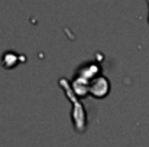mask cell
Segmentation results:
<instances>
[{
  "label": "cell",
  "instance_id": "3",
  "mask_svg": "<svg viewBox=\"0 0 149 147\" xmlns=\"http://www.w3.org/2000/svg\"><path fill=\"white\" fill-rule=\"evenodd\" d=\"M99 72H100V66L96 62H87L86 65H83V66L78 68L77 77L84 78V79H87V81L91 82L96 77H99Z\"/></svg>",
  "mask_w": 149,
  "mask_h": 147
},
{
  "label": "cell",
  "instance_id": "4",
  "mask_svg": "<svg viewBox=\"0 0 149 147\" xmlns=\"http://www.w3.org/2000/svg\"><path fill=\"white\" fill-rule=\"evenodd\" d=\"M71 87H72V91L75 92L77 97H83V95H87L90 92V81H87L84 78H80L77 75L72 79Z\"/></svg>",
  "mask_w": 149,
  "mask_h": 147
},
{
  "label": "cell",
  "instance_id": "1",
  "mask_svg": "<svg viewBox=\"0 0 149 147\" xmlns=\"http://www.w3.org/2000/svg\"><path fill=\"white\" fill-rule=\"evenodd\" d=\"M59 85L64 88L65 91V95L68 97V99L72 102V110H71V120H72V124H74V128L78 131V133H83L86 131V127H87V112H86V108L84 105L81 104V101L78 99V97L75 95V92L72 91V87L71 84L68 82L67 78H59Z\"/></svg>",
  "mask_w": 149,
  "mask_h": 147
},
{
  "label": "cell",
  "instance_id": "2",
  "mask_svg": "<svg viewBox=\"0 0 149 147\" xmlns=\"http://www.w3.org/2000/svg\"><path fill=\"white\" fill-rule=\"evenodd\" d=\"M110 91V81L107 77L99 75L90 82V94L96 98L106 97Z\"/></svg>",
  "mask_w": 149,
  "mask_h": 147
},
{
  "label": "cell",
  "instance_id": "5",
  "mask_svg": "<svg viewBox=\"0 0 149 147\" xmlns=\"http://www.w3.org/2000/svg\"><path fill=\"white\" fill-rule=\"evenodd\" d=\"M19 61H25V56L23 55H17L13 50H6L1 55V65L4 68H12V66L17 65Z\"/></svg>",
  "mask_w": 149,
  "mask_h": 147
},
{
  "label": "cell",
  "instance_id": "6",
  "mask_svg": "<svg viewBox=\"0 0 149 147\" xmlns=\"http://www.w3.org/2000/svg\"><path fill=\"white\" fill-rule=\"evenodd\" d=\"M148 6H149V0H148Z\"/></svg>",
  "mask_w": 149,
  "mask_h": 147
}]
</instances>
